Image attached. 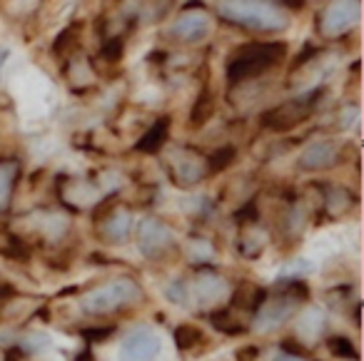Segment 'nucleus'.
<instances>
[{
	"label": "nucleus",
	"instance_id": "b1692460",
	"mask_svg": "<svg viewBox=\"0 0 364 361\" xmlns=\"http://www.w3.org/2000/svg\"><path fill=\"white\" fill-rule=\"evenodd\" d=\"M6 60H8V48L0 45V68L6 65Z\"/></svg>",
	"mask_w": 364,
	"mask_h": 361
},
{
	"label": "nucleus",
	"instance_id": "20e7f679",
	"mask_svg": "<svg viewBox=\"0 0 364 361\" xmlns=\"http://www.w3.org/2000/svg\"><path fill=\"white\" fill-rule=\"evenodd\" d=\"M162 351V339L152 326H135L120 341V361H155Z\"/></svg>",
	"mask_w": 364,
	"mask_h": 361
},
{
	"label": "nucleus",
	"instance_id": "423d86ee",
	"mask_svg": "<svg viewBox=\"0 0 364 361\" xmlns=\"http://www.w3.org/2000/svg\"><path fill=\"white\" fill-rule=\"evenodd\" d=\"M359 11H362V6H359V3H354V0H349V3H332V6H327V8H324V13H322V21H319L322 33L327 38L344 36V33L352 31V28L357 26Z\"/></svg>",
	"mask_w": 364,
	"mask_h": 361
},
{
	"label": "nucleus",
	"instance_id": "f03ea898",
	"mask_svg": "<svg viewBox=\"0 0 364 361\" xmlns=\"http://www.w3.org/2000/svg\"><path fill=\"white\" fill-rule=\"evenodd\" d=\"M284 53H287L284 43H250V45H242L235 53L232 60L228 63L230 82H240L245 77L259 75L267 68L277 65L284 58Z\"/></svg>",
	"mask_w": 364,
	"mask_h": 361
},
{
	"label": "nucleus",
	"instance_id": "0eeeda50",
	"mask_svg": "<svg viewBox=\"0 0 364 361\" xmlns=\"http://www.w3.org/2000/svg\"><path fill=\"white\" fill-rule=\"evenodd\" d=\"M294 306H297V301H294L292 296H279V299H272V301H267V304H262L252 321L255 331L269 334V331L284 326V321H289V316L294 314Z\"/></svg>",
	"mask_w": 364,
	"mask_h": 361
},
{
	"label": "nucleus",
	"instance_id": "2eb2a0df",
	"mask_svg": "<svg viewBox=\"0 0 364 361\" xmlns=\"http://www.w3.org/2000/svg\"><path fill=\"white\" fill-rule=\"evenodd\" d=\"M167 127H170V122L167 120H157L155 125L150 127V130L145 132V137H142L140 142H137V152H157L162 145H165V140H167Z\"/></svg>",
	"mask_w": 364,
	"mask_h": 361
},
{
	"label": "nucleus",
	"instance_id": "6ab92c4d",
	"mask_svg": "<svg viewBox=\"0 0 364 361\" xmlns=\"http://www.w3.org/2000/svg\"><path fill=\"white\" fill-rule=\"evenodd\" d=\"M210 115H213V100H210V95H200L198 105L193 110V125H203Z\"/></svg>",
	"mask_w": 364,
	"mask_h": 361
},
{
	"label": "nucleus",
	"instance_id": "aec40b11",
	"mask_svg": "<svg viewBox=\"0 0 364 361\" xmlns=\"http://www.w3.org/2000/svg\"><path fill=\"white\" fill-rule=\"evenodd\" d=\"M100 53L107 63H117L122 55V38H110V41H105V45H102Z\"/></svg>",
	"mask_w": 364,
	"mask_h": 361
},
{
	"label": "nucleus",
	"instance_id": "412c9836",
	"mask_svg": "<svg viewBox=\"0 0 364 361\" xmlns=\"http://www.w3.org/2000/svg\"><path fill=\"white\" fill-rule=\"evenodd\" d=\"M302 329H309L307 334H317V331L322 329V316H319L317 309H312V311H307V314H304Z\"/></svg>",
	"mask_w": 364,
	"mask_h": 361
},
{
	"label": "nucleus",
	"instance_id": "1a4fd4ad",
	"mask_svg": "<svg viewBox=\"0 0 364 361\" xmlns=\"http://www.w3.org/2000/svg\"><path fill=\"white\" fill-rule=\"evenodd\" d=\"M210 33V21L205 13H185L170 28V36L180 43H200Z\"/></svg>",
	"mask_w": 364,
	"mask_h": 361
},
{
	"label": "nucleus",
	"instance_id": "7ed1b4c3",
	"mask_svg": "<svg viewBox=\"0 0 364 361\" xmlns=\"http://www.w3.org/2000/svg\"><path fill=\"white\" fill-rule=\"evenodd\" d=\"M140 296V286L130 276H120V279L105 281V284L95 286L82 296V309L87 314H112L115 309L132 304Z\"/></svg>",
	"mask_w": 364,
	"mask_h": 361
},
{
	"label": "nucleus",
	"instance_id": "f257e3e1",
	"mask_svg": "<svg viewBox=\"0 0 364 361\" xmlns=\"http://www.w3.org/2000/svg\"><path fill=\"white\" fill-rule=\"evenodd\" d=\"M218 11L225 21L235 23V26L250 28V31L277 33L282 28H287V16L274 3H255V0H245V3H218Z\"/></svg>",
	"mask_w": 364,
	"mask_h": 361
},
{
	"label": "nucleus",
	"instance_id": "9b49d317",
	"mask_svg": "<svg viewBox=\"0 0 364 361\" xmlns=\"http://www.w3.org/2000/svg\"><path fill=\"white\" fill-rule=\"evenodd\" d=\"M304 110H307L304 102H299V100L287 102V105L277 107V110H269L267 115L262 117V125L274 127V130H289V127L297 125V122L307 115Z\"/></svg>",
	"mask_w": 364,
	"mask_h": 361
},
{
	"label": "nucleus",
	"instance_id": "6e6552de",
	"mask_svg": "<svg viewBox=\"0 0 364 361\" xmlns=\"http://www.w3.org/2000/svg\"><path fill=\"white\" fill-rule=\"evenodd\" d=\"M190 306H213L228 294V281L213 271H203L195 281H188Z\"/></svg>",
	"mask_w": 364,
	"mask_h": 361
},
{
	"label": "nucleus",
	"instance_id": "a211bd4d",
	"mask_svg": "<svg viewBox=\"0 0 364 361\" xmlns=\"http://www.w3.org/2000/svg\"><path fill=\"white\" fill-rule=\"evenodd\" d=\"M200 339H203V334H200L195 326H177V331H175V341H177V346L180 349H193L195 344H200Z\"/></svg>",
	"mask_w": 364,
	"mask_h": 361
},
{
	"label": "nucleus",
	"instance_id": "39448f33",
	"mask_svg": "<svg viewBox=\"0 0 364 361\" xmlns=\"http://www.w3.org/2000/svg\"><path fill=\"white\" fill-rule=\"evenodd\" d=\"M172 244H175V235H172V230L165 222L155 220V217L142 220L140 232H137V247H140V252L147 259L162 257L167 249H172Z\"/></svg>",
	"mask_w": 364,
	"mask_h": 361
},
{
	"label": "nucleus",
	"instance_id": "dca6fc26",
	"mask_svg": "<svg viewBox=\"0 0 364 361\" xmlns=\"http://www.w3.org/2000/svg\"><path fill=\"white\" fill-rule=\"evenodd\" d=\"M232 160H235V147H220V150L210 152L208 160H205V167L210 172H223Z\"/></svg>",
	"mask_w": 364,
	"mask_h": 361
},
{
	"label": "nucleus",
	"instance_id": "4468645a",
	"mask_svg": "<svg viewBox=\"0 0 364 361\" xmlns=\"http://www.w3.org/2000/svg\"><path fill=\"white\" fill-rule=\"evenodd\" d=\"M175 170H177V182H180V185H195V182H200L205 177L208 167H205V160L185 152V157H180Z\"/></svg>",
	"mask_w": 364,
	"mask_h": 361
},
{
	"label": "nucleus",
	"instance_id": "f8f14e48",
	"mask_svg": "<svg viewBox=\"0 0 364 361\" xmlns=\"http://www.w3.org/2000/svg\"><path fill=\"white\" fill-rule=\"evenodd\" d=\"M18 175H21V165L16 160L0 162V212H6L8 205H11Z\"/></svg>",
	"mask_w": 364,
	"mask_h": 361
},
{
	"label": "nucleus",
	"instance_id": "4be33fe9",
	"mask_svg": "<svg viewBox=\"0 0 364 361\" xmlns=\"http://www.w3.org/2000/svg\"><path fill=\"white\" fill-rule=\"evenodd\" d=\"M110 334H112V329H87V331H82V336H85V339H107Z\"/></svg>",
	"mask_w": 364,
	"mask_h": 361
},
{
	"label": "nucleus",
	"instance_id": "f3484780",
	"mask_svg": "<svg viewBox=\"0 0 364 361\" xmlns=\"http://www.w3.org/2000/svg\"><path fill=\"white\" fill-rule=\"evenodd\" d=\"M327 346L334 356H339V359H352V361L357 359V349H354L352 341L344 339V336H332V339H327Z\"/></svg>",
	"mask_w": 364,
	"mask_h": 361
},
{
	"label": "nucleus",
	"instance_id": "9d476101",
	"mask_svg": "<svg viewBox=\"0 0 364 361\" xmlns=\"http://www.w3.org/2000/svg\"><path fill=\"white\" fill-rule=\"evenodd\" d=\"M339 157V147L334 140H317L302 152L299 157V165L304 170H324V167H332Z\"/></svg>",
	"mask_w": 364,
	"mask_h": 361
},
{
	"label": "nucleus",
	"instance_id": "5701e85b",
	"mask_svg": "<svg viewBox=\"0 0 364 361\" xmlns=\"http://www.w3.org/2000/svg\"><path fill=\"white\" fill-rule=\"evenodd\" d=\"M274 361H304V359H299V356H294V354H279Z\"/></svg>",
	"mask_w": 364,
	"mask_h": 361
},
{
	"label": "nucleus",
	"instance_id": "ddd939ff",
	"mask_svg": "<svg viewBox=\"0 0 364 361\" xmlns=\"http://www.w3.org/2000/svg\"><path fill=\"white\" fill-rule=\"evenodd\" d=\"M132 227V215L130 212H115L112 217H107V222L102 225V237L112 244H120V242L127 239Z\"/></svg>",
	"mask_w": 364,
	"mask_h": 361
}]
</instances>
